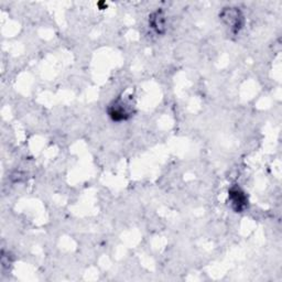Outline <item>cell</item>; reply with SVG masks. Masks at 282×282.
<instances>
[{"label": "cell", "instance_id": "6da1fadb", "mask_svg": "<svg viewBox=\"0 0 282 282\" xmlns=\"http://www.w3.org/2000/svg\"><path fill=\"white\" fill-rule=\"evenodd\" d=\"M108 114L110 117H112V119L116 121L126 120L131 116V112L129 110V105L120 98L110 105L108 108Z\"/></svg>", "mask_w": 282, "mask_h": 282}, {"label": "cell", "instance_id": "7a4b0ae2", "mask_svg": "<svg viewBox=\"0 0 282 282\" xmlns=\"http://www.w3.org/2000/svg\"><path fill=\"white\" fill-rule=\"evenodd\" d=\"M229 200L231 202V205L236 212H241L247 206V197L245 196V193L242 192L239 187H233L229 191Z\"/></svg>", "mask_w": 282, "mask_h": 282}, {"label": "cell", "instance_id": "3957f363", "mask_svg": "<svg viewBox=\"0 0 282 282\" xmlns=\"http://www.w3.org/2000/svg\"><path fill=\"white\" fill-rule=\"evenodd\" d=\"M222 18L225 20L226 24L230 26V28L234 31H238L240 29L241 24L239 20L242 18V17L240 16L239 10H233V9L225 10L222 14Z\"/></svg>", "mask_w": 282, "mask_h": 282}, {"label": "cell", "instance_id": "277c9868", "mask_svg": "<svg viewBox=\"0 0 282 282\" xmlns=\"http://www.w3.org/2000/svg\"><path fill=\"white\" fill-rule=\"evenodd\" d=\"M150 25L158 33H162L164 31V16L161 11H157L151 16Z\"/></svg>", "mask_w": 282, "mask_h": 282}]
</instances>
